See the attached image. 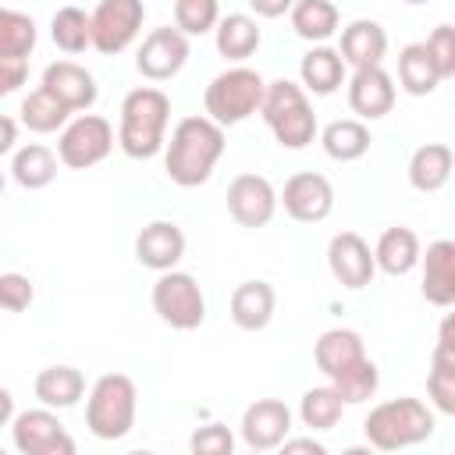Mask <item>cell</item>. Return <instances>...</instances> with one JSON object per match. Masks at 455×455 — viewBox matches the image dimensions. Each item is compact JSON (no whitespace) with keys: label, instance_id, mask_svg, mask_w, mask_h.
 <instances>
[{"label":"cell","instance_id":"cell-1","mask_svg":"<svg viewBox=\"0 0 455 455\" xmlns=\"http://www.w3.org/2000/svg\"><path fill=\"white\" fill-rule=\"evenodd\" d=\"M224 128L210 117H181L171 132L167 153H164V171L174 185L181 188H196L203 181H210L217 160L224 156Z\"/></svg>","mask_w":455,"mask_h":455},{"label":"cell","instance_id":"cell-2","mask_svg":"<svg viewBox=\"0 0 455 455\" xmlns=\"http://www.w3.org/2000/svg\"><path fill=\"white\" fill-rule=\"evenodd\" d=\"M171 121V100L164 89L139 85L121 103V124H117V146L132 160H149L164 149V132Z\"/></svg>","mask_w":455,"mask_h":455},{"label":"cell","instance_id":"cell-3","mask_svg":"<svg viewBox=\"0 0 455 455\" xmlns=\"http://www.w3.org/2000/svg\"><path fill=\"white\" fill-rule=\"evenodd\" d=\"M363 434L377 451L412 448L434 434V412L419 398H391L370 409V416L363 419Z\"/></svg>","mask_w":455,"mask_h":455},{"label":"cell","instance_id":"cell-4","mask_svg":"<svg viewBox=\"0 0 455 455\" xmlns=\"http://www.w3.org/2000/svg\"><path fill=\"white\" fill-rule=\"evenodd\" d=\"M259 114L284 149H306L316 139V114L306 100V89L288 78L267 82Z\"/></svg>","mask_w":455,"mask_h":455},{"label":"cell","instance_id":"cell-5","mask_svg":"<svg viewBox=\"0 0 455 455\" xmlns=\"http://www.w3.org/2000/svg\"><path fill=\"white\" fill-rule=\"evenodd\" d=\"M135 409H139L135 380L124 373H103L89 391L85 427L100 441H121L135 427Z\"/></svg>","mask_w":455,"mask_h":455},{"label":"cell","instance_id":"cell-6","mask_svg":"<svg viewBox=\"0 0 455 455\" xmlns=\"http://www.w3.org/2000/svg\"><path fill=\"white\" fill-rule=\"evenodd\" d=\"M263 89H267V82H263L259 71L242 68V64H238V68H228V71H220V75L206 85V92H203L206 117L217 121L220 128H224V124H242L245 117H252V114L259 110Z\"/></svg>","mask_w":455,"mask_h":455},{"label":"cell","instance_id":"cell-7","mask_svg":"<svg viewBox=\"0 0 455 455\" xmlns=\"http://www.w3.org/2000/svg\"><path fill=\"white\" fill-rule=\"evenodd\" d=\"M153 309L174 331H196L206 320L203 288L185 270H160V277L153 281Z\"/></svg>","mask_w":455,"mask_h":455},{"label":"cell","instance_id":"cell-8","mask_svg":"<svg viewBox=\"0 0 455 455\" xmlns=\"http://www.w3.org/2000/svg\"><path fill=\"white\" fill-rule=\"evenodd\" d=\"M114 149V124L100 114H78L71 124L60 128L57 139V160L71 171L96 167Z\"/></svg>","mask_w":455,"mask_h":455},{"label":"cell","instance_id":"cell-9","mask_svg":"<svg viewBox=\"0 0 455 455\" xmlns=\"http://www.w3.org/2000/svg\"><path fill=\"white\" fill-rule=\"evenodd\" d=\"M146 18L142 0H100L96 11L89 14V32H92V46L107 57L121 53L132 46V39L139 36Z\"/></svg>","mask_w":455,"mask_h":455},{"label":"cell","instance_id":"cell-10","mask_svg":"<svg viewBox=\"0 0 455 455\" xmlns=\"http://www.w3.org/2000/svg\"><path fill=\"white\" fill-rule=\"evenodd\" d=\"M11 437L21 455H75V441L50 409H25L11 419Z\"/></svg>","mask_w":455,"mask_h":455},{"label":"cell","instance_id":"cell-11","mask_svg":"<svg viewBox=\"0 0 455 455\" xmlns=\"http://www.w3.org/2000/svg\"><path fill=\"white\" fill-rule=\"evenodd\" d=\"M185 60H188V36L178 32V28H171V25L153 28V32L142 39L139 53H135V68H139V75L149 78V82H167V78H174V75L185 68Z\"/></svg>","mask_w":455,"mask_h":455},{"label":"cell","instance_id":"cell-12","mask_svg":"<svg viewBox=\"0 0 455 455\" xmlns=\"http://www.w3.org/2000/svg\"><path fill=\"white\" fill-rule=\"evenodd\" d=\"M281 203H284V213L291 220L320 224L334 210V185L323 174H316V171H302V174H291L284 181Z\"/></svg>","mask_w":455,"mask_h":455},{"label":"cell","instance_id":"cell-13","mask_svg":"<svg viewBox=\"0 0 455 455\" xmlns=\"http://www.w3.org/2000/svg\"><path fill=\"white\" fill-rule=\"evenodd\" d=\"M327 267H331L334 281L345 284V288H352V291L366 288L373 281V274H377L373 249L355 231H338L331 238V245H327Z\"/></svg>","mask_w":455,"mask_h":455},{"label":"cell","instance_id":"cell-14","mask_svg":"<svg viewBox=\"0 0 455 455\" xmlns=\"http://www.w3.org/2000/svg\"><path fill=\"white\" fill-rule=\"evenodd\" d=\"M277 192L263 174H238L228 185V213L242 228H263L274 220Z\"/></svg>","mask_w":455,"mask_h":455},{"label":"cell","instance_id":"cell-15","mask_svg":"<svg viewBox=\"0 0 455 455\" xmlns=\"http://www.w3.org/2000/svg\"><path fill=\"white\" fill-rule=\"evenodd\" d=\"M242 441L252 451H270L281 448V441L291 434V409L281 398H256L242 412Z\"/></svg>","mask_w":455,"mask_h":455},{"label":"cell","instance_id":"cell-16","mask_svg":"<svg viewBox=\"0 0 455 455\" xmlns=\"http://www.w3.org/2000/svg\"><path fill=\"white\" fill-rule=\"evenodd\" d=\"M348 107H352V114H359V121H377V117L391 114L395 78L380 64L355 68V75L348 78Z\"/></svg>","mask_w":455,"mask_h":455},{"label":"cell","instance_id":"cell-17","mask_svg":"<svg viewBox=\"0 0 455 455\" xmlns=\"http://www.w3.org/2000/svg\"><path fill=\"white\" fill-rule=\"evenodd\" d=\"M185 256V235L174 220H153L135 235V259L149 270H174Z\"/></svg>","mask_w":455,"mask_h":455},{"label":"cell","instance_id":"cell-18","mask_svg":"<svg viewBox=\"0 0 455 455\" xmlns=\"http://www.w3.org/2000/svg\"><path fill=\"white\" fill-rule=\"evenodd\" d=\"M423 259V299L437 309H448L455 302V242L451 238H437L427 245Z\"/></svg>","mask_w":455,"mask_h":455},{"label":"cell","instance_id":"cell-19","mask_svg":"<svg viewBox=\"0 0 455 455\" xmlns=\"http://www.w3.org/2000/svg\"><path fill=\"white\" fill-rule=\"evenodd\" d=\"M43 89L50 96H57L71 114L75 110H89L96 103V78L75 60H53L43 71Z\"/></svg>","mask_w":455,"mask_h":455},{"label":"cell","instance_id":"cell-20","mask_svg":"<svg viewBox=\"0 0 455 455\" xmlns=\"http://www.w3.org/2000/svg\"><path fill=\"white\" fill-rule=\"evenodd\" d=\"M427 391L437 412L455 416V341H451V316L441 323L437 334V348L430 359V377H427Z\"/></svg>","mask_w":455,"mask_h":455},{"label":"cell","instance_id":"cell-21","mask_svg":"<svg viewBox=\"0 0 455 455\" xmlns=\"http://www.w3.org/2000/svg\"><path fill=\"white\" fill-rule=\"evenodd\" d=\"M341 60L352 68H373L384 60L387 53V32L380 28V21L373 18H359L352 25L341 28V46H338Z\"/></svg>","mask_w":455,"mask_h":455},{"label":"cell","instance_id":"cell-22","mask_svg":"<svg viewBox=\"0 0 455 455\" xmlns=\"http://www.w3.org/2000/svg\"><path fill=\"white\" fill-rule=\"evenodd\" d=\"M363 355H366V345H363V338H359L355 331H348V327L323 331V334L316 338V345H313L316 370H320L327 380L338 377L341 370H348L352 363H359Z\"/></svg>","mask_w":455,"mask_h":455},{"label":"cell","instance_id":"cell-23","mask_svg":"<svg viewBox=\"0 0 455 455\" xmlns=\"http://www.w3.org/2000/svg\"><path fill=\"white\" fill-rule=\"evenodd\" d=\"M274 306H277V295L267 281H242L231 291V320L242 331H263L274 316Z\"/></svg>","mask_w":455,"mask_h":455},{"label":"cell","instance_id":"cell-24","mask_svg":"<svg viewBox=\"0 0 455 455\" xmlns=\"http://www.w3.org/2000/svg\"><path fill=\"white\" fill-rule=\"evenodd\" d=\"M373 263L377 270L391 274V277H405L416 263H419V238L412 228H387L377 245H373Z\"/></svg>","mask_w":455,"mask_h":455},{"label":"cell","instance_id":"cell-25","mask_svg":"<svg viewBox=\"0 0 455 455\" xmlns=\"http://www.w3.org/2000/svg\"><path fill=\"white\" fill-rule=\"evenodd\" d=\"M345 68H348V64L341 60V53H338L334 46L316 43V46L302 57V64H299L302 89H309V92H316V96H331L334 89L345 85Z\"/></svg>","mask_w":455,"mask_h":455},{"label":"cell","instance_id":"cell-26","mask_svg":"<svg viewBox=\"0 0 455 455\" xmlns=\"http://www.w3.org/2000/svg\"><path fill=\"white\" fill-rule=\"evenodd\" d=\"M451 167H455L451 146H444V142H427V146H419V149L412 153V160H409V185H412L416 192H437V188L448 185Z\"/></svg>","mask_w":455,"mask_h":455},{"label":"cell","instance_id":"cell-27","mask_svg":"<svg viewBox=\"0 0 455 455\" xmlns=\"http://www.w3.org/2000/svg\"><path fill=\"white\" fill-rule=\"evenodd\" d=\"M85 395V377L75 366H46L36 377V398L46 409H71L78 405V398Z\"/></svg>","mask_w":455,"mask_h":455},{"label":"cell","instance_id":"cell-28","mask_svg":"<svg viewBox=\"0 0 455 455\" xmlns=\"http://www.w3.org/2000/svg\"><path fill=\"white\" fill-rule=\"evenodd\" d=\"M213 36H217V53L228 57V60H245L259 50V25L256 18L249 14H228V18H217L213 25Z\"/></svg>","mask_w":455,"mask_h":455},{"label":"cell","instance_id":"cell-29","mask_svg":"<svg viewBox=\"0 0 455 455\" xmlns=\"http://www.w3.org/2000/svg\"><path fill=\"white\" fill-rule=\"evenodd\" d=\"M323 142V153L338 164H352L359 156H366L370 149V128L359 121V117H341V121H331L320 135Z\"/></svg>","mask_w":455,"mask_h":455},{"label":"cell","instance_id":"cell-30","mask_svg":"<svg viewBox=\"0 0 455 455\" xmlns=\"http://www.w3.org/2000/svg\"><path fill=\"white\" fill-rule=\"evenodd\" d=\"M288 14L295 36L306 43H327L338 32V7L331 0H295Z\"/></svg>","mask_w":455,"mask_h":455},{"label":"cell","instance_id":"cell-31","mask_svg":"<svg viewBox=\"0 0 455 455\" xmlns=\"http://www.w3.org/2000/svg\"><path fill=\"white\" fill-rule=\"evenodd\" d=\"M398 82H402V89L409 96H430L441 85V75H437V68H434V60H430L423 43L402 46V53H398Z\"/></svg>","mask_w":455,"mask_h":455},{"label":"cell","instance_id":"cell-32","mask_svg":"<svg viewBox=\"0 0 455 455\" xmlns=\"http://www.w3.org/2000/svg\"><path fill=\"white\" fill-rule=\"evenodd\" d=\"M11 174H14V181H18L21 188H28V192L46 188V185L57 178V156H53V149H46V146H39V142L21 146V149L14 153Z\"/></svg>","mask_w":455,"mask_h":455},{"label":"cell","instance_id":"cell-33","mask_svg":"<svg viewBox=\"0 0 455 455\" xmlns=\"http://www.w3.org/2000/svg\"><path fill=\"white\" fill-rule=\"evenodd\" d=\"M21 124L28 128V132H36V135H50V132H57V128H64V121H68V107L57 100V96H50L43 85L39 89H32L25 100H21Z\"/></svg>","mask_w":455,"mask_h":455},{"label":"cell","instance_id":"cell-34","mask_svg":"<svg viewBox=\"0 0 455 455\" xmlns=\"http://www.w3.org/2000/svg\"><path fill=\"white\" fill-rule=\"evenodd\" d=\"M36 50V21L14 7H0V60H28Z\"/></svg>","mask_w":455,"mask_h":455},{"label":"cell","instance_id":"cell-35","mask_svg":"<svg viewBox=\"0 0 455 455\" xmlns=\"http://www.w3.org/2000/svg\"><path fill=\"white\" fill-rule=\"evenodd\" d=\"M341 412H345V402H341V395L331 384L327 387H309L302 395V402H299V419L309 430H331V427H338Z\"/></svg>","mask_w":455,"mask_h":455},{"label":"cell","instance_id":"cell-36","mask_svg":"<svg viewBox=\"0 0 455 455\" xmlns=\"http://www.w3.org/2000/svg\"><path fill=\"white\" fill-rule=\"evenodd\" d=\"M50 36L64 53H82L85 46H92V32H89V14L75 4L60 7L50 21Z\"/></svg>","mask_w":455,"mask_h":455},{"label":"cell","instance_id":"cell-37","mask_svg":"<svg viewBox=\"0 0 455 455\" xmlns=\"http://www.w3.org/2000/svg\"><path fill=\"white\" fill-rule=\"evenodd\" d=\"M377 384H380V373H377L373 359H366V355L359 363H352L348 370H341L338 377H331V387L341 395L345 405H359V402L373 398L377 395Z\"/></svg>","mask_w":455,"mask_h":455},{"label":"cell","instance_id":"cell-38","mask_svg":"<svg viewBox=\"0 0 455 455\" xmlns=\"http://www.w3.org/2000/svg\"><path fill=\"white\" fill-rule=\"evenodd\" d=\"M220 18L217 0H174V28L185 36H206L213 32Z\"/></svg>","mask_w":455,"mask_h":455},{"label":"cell","instance_id":"cell-39","mask_svg":"<svg viewBox=\"0 0 455 455\" xmlns=\"http://www.w3.org/2000/svg\"><path fill=\"white\" fill-rule=\"evenodd\" d=\"M423 46H427V53H430V60H434L441 82L451 78V75H455V28H451V25H437V28L427 36Z\"/></svg>","mask_w":455,"mask_h":455},{"label":"cell","instance_id":"cell-40","mask_svg":"<svg viewBox=\"0 0 455 455\" xmlns=\"http://www.w3.org/2000/svg\"><path fill=\"white\" fill-rule=\"evenodd\" d=\"M32 299H36V288H32V281L25 274H14V270L0 274V309L21 313V309L32 306Z\"/></svg>","mask_w":455,"mask_h":455},{"label":"cell","instance_id":"cell-41","mask_svg":"<svg viewBox=\"0 0 455 455\" xmlns=\"http://www.w3.org/2000/svg\"><path fill=\"white\" fill-rule=\"evenodd\" d=\"M188 448L196 455H231L235 448V434L224 427V423H210V427H199L188 441Z\"/></svg>","mask_w":455,"mask_h":455},{"label":"cell","instance_id":"cell-42","mask_svg":"<svg viewBox=\"0 0 455 455\" xmlns=\"http://www.w3.org/2000/svg\"><path fill=\"white\" fill-rule=\"evenodd\" d=\"M28 75V64L25 60H0V100L11 96Z\"/></svg>","mask_w":455,"mask_h":455},{"label":"cell","instance_id":"cell-43","mask_svg":"<svg viewBox=\"0 0 455 455\" xmlns=\"http://www.w3.org/2000/svg\"><path fill=\"white\" fill-rule=\"evenodd\" d=\"M295 0H249V7L259 14V18H281L291 11Z\"/></svg>","mask_w":455,"mask_h":455},{"label":"cell","instance_id":"cell-44","mask_svg":"<svg viewBox=\"0 0 455 455\" xmlns=\"http://www.w3.org/2000/svg\"><path fill=\"white\" fill-rule=\"evenodd\" d=\"M14 142H18V121H14V117H7V114H0V156H4V153H11V149H14Z\"/></svg>","mask_w":455,"mask_h":455},{"label":"cell","instance_id":"cell-45","mask_svg":"<svg viewBox=\"0 0 455 455\" xmlns=\"http://www.w3.org/2000/svg\"><path fill=\"white\" fill-rule=\"evenodd\" d=\"M281 448H284V451H313V455H323V451H327V448H323L320 441H313V437H295V441L284 437Z\"/></svg>","mask_w":455,"mask_h":455},{"label":"cell","instance_id":"cell-46","mask_svg":"<svg viewBox=\"0 0 455 455\" xmlns=\"http://www.w3.org/2000/svg\"><path fill=\"white\" fill-rule=\"evenodd\" d=\"M14 419V395L0 384V427H7Z\"/></svg>","mask_w":455,"mask_h":455},{"label":"cell","instance_id":"cell-47","mask_svg":"<svg viewBox=\"0 0 455 455\" xmlns=\"http://www.w3.org/2000/svg\"><path fill=\"white\" fill-rule=\"evenodd\" d=\"M402 4H430V0H402Z\"/></svg>","mask_w":455,"mask_h":455},{"label":"cell","instance_id":"cell-48","mask_svg":"<svg viewBox=\"0 0 455 455\" xmlns=\"http://www.w3.org/2000/svg\"><path fill=\"white\" fill-rule=\"evenodd\" d=\"M0 192H4V171H0Z\"/></svg>","mask_w":455,"mask_h":455}]
</instances>
